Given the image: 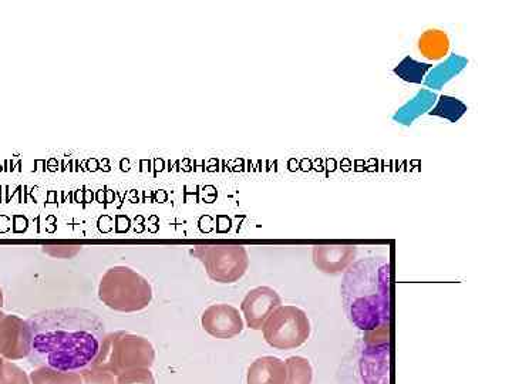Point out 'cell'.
<instances>
[{"instance_id": "cell-1", "label": "cell", "mask_w": 512, "mask_h": 384, "mask_svg": "<svg viewBox=\"0 0 512 384\" xmlns=\"http://www.w3.org/2000/svg\"><path fill=\"white\" fill-rule=\"evenodd\" d=\"M29 359L33 365L55 372H80L99 359L106 338L103 320L84 309H59L28 320Z\"/></svg>"}, {"instance_id": "cell-2", "label": "cell", "mask_w": 512, "mask_h": 384, "mask_svg": "<svg viewBox=\"0 0 512 384\" xmlns=\"http://www.w3.org/2000/svg\"><path fill=\"white\" fill-rule=\"evenodd\" d=\"M346 313L357 328L373 332L389 323V261L370 258L349 269L342 288Z\"/></svg>"}, {"instance_id": "cell-3", "label": "cell", "mask_w": 512, "mask_h": 384, "mask_svg": "<svg viewBox=\"0 0 512 384\" xmlns=\"http://www.w3.org/2000/svg\"><path fill=\"white\" fill-rule=\"evenodd\" d=\"M99 299L111 311L136 313L153 301V288L143 275L128 266H113L101 278Z\"/></svg>"}, {"instance_id": "cell-4", "label": "cell", "mask_w": 512, "mask_h": 384, "mask_svg": "<svg viewBox=\"0 0 512 384\" xmlns=\"http://www.w3.org/2000/svg\"><path fill=\"white\" fill-rule=\"evenodd\" d=\"M156 360V349L150 340L143 336L128 332H114L106 335L97 363L111 376H121L124 373L138 369H150Z\"/></svg>"}, {"instance_id": "cell-5", "label": "cell", "mask_w": 512, "mask_h": 384, "mask_svg": "<svg viewBox=\"0 0 512 384\" xmlns=\"http://www.w3.org/2000/svg\"><path fill=\"white\" fill-rule=\"evenodd\" d=\"M311 330L306 312L293 305L276 308L262 328L266 343L278 350L301 348L311 338Z\"/></svg>"}, {"instance_id": "cell-6", "label": "cell", "mask_w": 512, "mask_h": 384, "mask_svg": "<svg viewBox=\"0 0 512 384\" xmlns=\"http://www.w3.org/2000/svg\"><path fill=\"white\" fill-rule=\"evenodd\" d=\"M191 255L218 284H235L244 278L249 268L248 251L242 245H201L191 249Z\"/></svg>"}, {"instance_id": "cell-7", "label": "cell", "mask_w": 512, "mask_h": 384, "mask_svg": "<svg viewBox=\"0 0 512 384\" xmlns=\"http://www.w3.org/2000/svg\"><path fill=\"white\" fill-rule=\"evenodd\" d=\"M202 329L215 339H232L241 335L244 320L237 308L228 303L208 306L201 316Z\"/></svg>"}, {"instance_id": "cell-8", "label": "cell", "mask_w": 512, "mask_h": 384, "mask_svg": "<svg viewBox=\"0 0 512 384\" xmlns=\"http://www.w3.org/2000/svg\"><path fill=\"white\" fill-rule=\"evenodd\" d=\"M30 328L28 320L0 312V355L18 360L29 356Z\"/></svg>"}, {"instance_id": "cell-9", "label": "cell", "mask_w": 512, "mask_h": 384, "mask_svg": "<svg viewBox=\"0 0 512 384\" xmlns=\"http://www.w3.org/2000/svg\"><path fill=\"white\" fill-rule=\"evenodd\" d=\"M281 305V296L275 289L258 286L247 293L241 303V311L249 328L262 330L272 312Z\"/></svg>"}, {"instance_id": "cell-10", "label": "cell", "mask_w": 512, "mask_h": 384, "mask_svg": "<svg viewBox=\"0 0 512 384\" xmlns=\"http://www.w3.org/2000/svg\"><path fill=\"white\" fill-rule=\"evenodd\" d=\"M30 379L33 384H116L114 376L97 366L80 372H55L39 367Z\"/></svg>"}, {"instance_id": "cell-11", "label": "cell", "mask_w": 512, "mask_h": 384, "mask_svg": "<svg viewBox=\"0 0 512 384\" xmlns=\"http://www.w3.org/2000/svg\"><path fill=\"white\" fill-rule=\"evenodd\" d=\"M356 247L348 245H320L313 248V264L323 274L339 275L345 272L355 261Z\"/></svg>"}, {"instance_id": "cell-12", "label": "cell", "mask_w": 512, "mask_h": 384, "mask_svg": "<svg viewBox=\"0 0 512 384\" xmlns=\"http://www.w3.org/2000/svg\"><path fill=\"white\" fill-rule=\"evenodd\" d=\"M286 366L284 360L274 356H264L251 363L248 369L247 384H285Z\"/></svg>"}, {"instance_id": "cell-13", "label": "cell", "mask_w": 512, "mask_h": 384, "mask_svg": "<svg viewBox=\"0 0 512 384\" xmlns=\"http://www.w3.org/2000/svg\"><path fill=\"white\" fill-rule=\"evenodd\" d=\"M419 50L427 60L444 59L450 52V37L444 30H426L419 39Z\"/></svg>"}, {"instance_id": "cell-14", "label": "cell", "mask_w": 512, "mask_h": 384, "mask_svg": "<svg viewBox=\"0 0 512 384\" xmlns=\"http://www.w3.org/2000/svg\"><path fill=\"white\" fill-rule=\"evenodd\" d=\"M286 383L285 384H312L313 369L311 362L306 357L292 356L285 360Z\"/></svg>"}, {"instance_id": "cell-15", "label": "cell", "mask_w": 512, "mask_h": 384, "mask_svg": "<svg viewBox=\"0 0 512 384\" xmlns=\"http://www.w3.org/2000/svg\"><path fill=\"white\" fill-rule=\"evenodd\" d=\"M431 64L421 63L414 60L413 57L406 56L394 67V74L407 83L421 84L424 82L427 72L431 69Z\"/></svg>"}, {"instance_id": "cell-16", "label": "cell", "mask_w": 512, "mask_h": 384, "mask_svg": "<svg viewBox=\"0 0 512 384\" xmlns=\"http://www.w3.org/2000/svg\"><path fill=\"white\" fill-rule=\"evenodd\" d=\"M467 110L466 104L456 99V97L440 96L436 107L430 111V116L441 117V119H446L451 123H457L467 113Z\"/></svg>"}, {"instance_id": "cell-17", "label": "cell", "mask_w": 512, "mask_h": 384, "mask_svg": "<svg viewBox=\"0 0 512 384\" xmlns=\"http://www.w3.org/2000/svg\"><path fill=\"white\" fill-rule=\"evenodd\" d=\"M0 384H29V379L22 369L0 357Z\"/></svg>"}, {"instance_id": "cell-18", "label": "cell", "mask_w": 512, "mask_h": 384, "mask_svg": "<svg viewBox=\"0 0 512 384\" xmlns=\"http://www.w3.org/2000/svg\"><path fill=\"white\" fill-rule=\"evenodd\" d=\"M116 384H156L150 369H138L117 377Z\"/></svg>"}, {"instance_id": "cell-19", "label": "cell", "mask_w": 512, "mask_h": 384, "mask_svg": "<svg viewBox=\"0 0 512 384\" xmlns=\"http://www.w3.org/2000/svg\"><path fill=\"white\" fill-rule=\"evenodd\" d=\"M43 251L47 254L55 256V258H73L82 251L79 245H59V247H43Z\"/></svg>"}, {"instance_id": "cell-20", "label": "cell", "mask_w": 512, "mask_h": 384, "mask_svg": "<svg viewBox=\"0 0 512 384\" xmlns=\"http://www.w3.org/2000/svg\"><path fill=\"white\" fill-rule=\"evenodd\" d=\"M2 303H3V293H2V289H0V308H2Z\"/></svg>"}]
</instances>
